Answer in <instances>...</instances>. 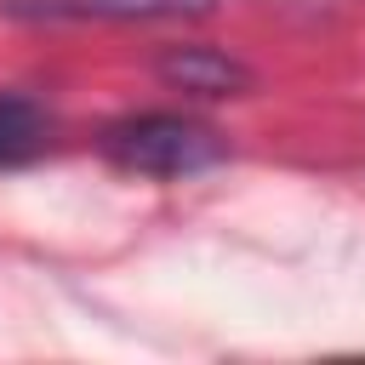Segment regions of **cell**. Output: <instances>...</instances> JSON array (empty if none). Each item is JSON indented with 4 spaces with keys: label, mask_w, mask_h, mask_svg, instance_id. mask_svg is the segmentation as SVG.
<instances>
[{
    "label": "cell",
    "mask_w": 365,
    "mask_h": 365,
    "mask_svg": "<svg viewBox=\"0 0 365 365\" xmlns=\"http://www.w3.org/2000/svg\"><path fill=\"white\" fill-rule=\"evenodd\" d=\"M154 74L171 86V91H194V97H240L251 91V68L217 46H171L160 51Z\"/></svg>",
    "instance_id": "obj_2"
},
{
    "label": "cell",
    "mask_w": 365,
    "mask_h": 365,
    "mask_svg": "<svg viewBox=\"0 0 365 365\" xmlns=\"http://www.w3.org/2000/svg\"><path fill=\"white\" fill-rule=\"evenodd\" d=\"M217 0H68L57 11L80 17H120V23H148V17H205Z\"/></svg>",
    "instance_id": "obj_4"
},
{
    "label": "cell",
    "mask_w": 365,
    "mask_h": 365,
    "mask_svg": "<svg viewBox=\"0 0 365 365\" xmlns=\"http://www.w3.org/2000/svg\"><path fill=\"white\" fill-rule=\"evenodd\" d=\"M46 143H51L46 108L29 103V97L0 91V171H6V165H29L34 154H46Z\"/></svg>",
    "instance_id": "obj_3"
},
{
    "label": "cell",
    "mask_w": 365,
    "mask_h": 365,
    "mask_svg": "<svg viewBox=\"0 0 365 365\" xmlns=\"http://www.w3.org/2000/svg\"><path fill=\"white\" fill-rule=\"evenodd\" d=\"M103 154L137 177H194L228 154V143L188 114H131L103 131Z\"/></svg>",
    "instance_id": "obj_1"
}]
</instances>
